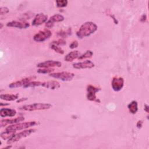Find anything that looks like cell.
<instances>
[{"label": "cell", "instance_id": "cell-1", "mask_svg": "<svg viewBox=\"0 0 149 149\" xmlns=\"http://www.w3.org/2000/svg\"><path fill=\"white\" fill-rule=\"evenodd\" d=\"M97 28V24L94 23L92 22H86L80 26L76 32V36L79 38H83L95 33Z\"/></svg>", "mask_w": 149, "mask_h": 149}, {"label": "cell", "instance_id": "cell-2", "mask_svg": "<svg viewBox=\"0 0 149 149\" xmlns=\"http://www.w3.org/2000/svg\"><path fill=\"white\" fill-rule=\"evenodd\" d=\"M41 86L50 90H55L59 88L61 86L59 82L52 80V81H31L27 83L23 87H35Z\"/></svg>", "mask_w": 149, "mask_h": 149}, {"label": "cell", "instance_id": "cell-3", "mask_svg": "<svg viewBox=\"0 0 149 149\" xmlns=\"http://www.w3.org/2000/svg\"><path fill=\"white\" fill-rule=\"evenodd\" d=\"M38 124L36 121H30V122H19L17 123L13 124L12 125L8 126L5 130L15 133L17 130H20L23 129H26L29 127L36 126Z\"/></svg>", "mask_w": 149, "mask_h": 149}, {"label": "cell", "instance_id": "cell-4", "mask_svg": "<svg viewBox=\"0 0 149 149\" xmlns=\"http://www.w3.org/2000/svg\"><path fill=\"white\" fill-rule=\"evenodd\" d=\"M52 105L49 103H34L29 105H23L19 108L20 110L26 111H34L38 110L48 109L52 107Z\"/></svg>", "mask_w": 149, "mask_h": 149}, {"label": "cell", "instance_id": "cell-5", "mask_svg": "<svg viewBox=\"0 0 149 149\" xmlns=\"http://www.w3.org/2000/svg\"><path fill=\"white\" fill-rule=\"evenodd\" d=\"M36 130V129H27V130L22 131L16 134H14L10 139H8L7 143L10 144L13 143H16V142L18 141L19 140H21L22 139L25 138V137L30 136V134H31L32 133L35 132Z\"/></svg>", "mask_w": 149, "mask_h": 149}, {"label": "cell", "instance_id": "cell-6", "mask_svg": "<svg viewBox=\"0 0 149 149\" xmlns=\"http://www.w3.org/2000/svg\"><path fill=\"white\" fill-rule=\"evenodd\" d=\"M101 90V88L96 87L95 86L89 84L87 86V99L89 101H95L97 102H100V101L97 98L96 93Z\"/></svg>", "mask_w": 149, "mask_h": 149}, {"label": "cell", "instance_id": "cell-7", "mask_svg": "<svg viewBox=\"0 0 149 149\" xmlns=\"http://www.w3.org/2000/svg\"><path fill=\"white\" fill-rule=\"evenodd\" d=\"M50 77L59 79L63 81H71L74 77V74L68 72H61L56 73H51L49 74Z\"/></svg>", "mask_w": 149, "mask_h": 149}, {"label": "cell", "instance_id": "cell-8", "mask_svg": "<svg viewBox=\"0 0 149 149\" xmlns=\"http://www.w3.org/2000/svg\"><path fill=\"white\" fill-rule=\"evenodd\" d=\"M52 36V33L50 30L45 29L40 30L33 37V40L36 42H44Z\"/></svg>", "mask_w": 149, "mask_h": 149}, {"label": "cell", "instance_id": "cell-9", "mask_svg": "<svg viewBox=\"0 0 149 149\" xmlns=\"http://www.w3.org/2000/svg\"><path fill=\"white\" fill-rule=\"evenodd\" d=\"M36 79V76H29L23 79H22L20 80L13 82L12 83H10L9 85V87L11 88H17V87H24V86H26L27 83H29V82L31 81L33 79Z\"/></svg>", "mask_w": 149, "mask_h": 149}, {"label": "cell", "instance_id": "cell-10", "mask_svg": "<svg viewBox=\"0 0 149 149\" xmlns=\"http://www.w3.org/2000/svg\"><path fill=\"white\" fill-rule=\"evenodd\" d=\"M124 86V79L122 77L115 76L111 81V87L115 91H119Z\"/></svg>", "mask_w": 149, "mask_h": 149}, {"label": "cell", "instance_id": "cell-11", "mask_svg": "<svg viewBox=\"0 0 149 149\" xmlns=\"http://www.w3.org/2000/svg\"><path fill=\"white\" fill-rule=\"evenodd\" d=\"M65 19L64 17L60 14H55L51 16L49 20L45 23V27L48 28H52L55 24V23L61 22L63 21Z\"/></svg>", "mask_w": 149, "mask_h": 149}, {"label": "cell", "instance_id": "cell-12", "mask_svg": "<svg viewBox=\"0 0 149 149\" xmlns=\"http://www.w3.org/2000/svg\"><path fill=\"white\" fill-rule=\"evenodd\" d=\"M37 67L40 68H51L52 67H61L62 63L59 61L48 60L37 64Z\"/></svg>", "mask_w": 149, "mask_h": 149}, {"label": "cell", "instance_id": "cell-13", "mask_svg": "<svg viewBox=\"0 0 149 149\" xmlns=\"http://www.w3.org/2000/svg\"><path fill=\"white\" fill-rule=\"evenodd\" d=\"M48 20V16L42 13H38L36 15L34 19L32 21V25L34 26H40L44 23H46Z\"/></svg>", "mask_w": 149, "mask_h": 149}, {"label": "cell", "instance_id": "cell-14", "mask_svg": "<svg viewBox=\"0 0 149 149\" xmlns=\"http://www.w3.org/2000/svg\"><path fill=\"white\" fill-rule=\"evenodd\" d=\"M73 67L74 69H91L94 67V63L89 60H86L83 62H77L73 64Z\"/></svg>", "mask_w": 149, "mask_h": 149}, {"label": "cell", "instance_id": "cell-15", "mask_svg": "<svg viewBox=\"0 0 149 149\" xmlns=\"http://www.w3.org/2000/svg\"><path fill=\"white\" fill-rule=\"evenodd\" d=\"M6 26L16 27V28H18L20 29H27V28L29 27L30 24L26 22L13 20V21L8 22L6 24Z\"/></svg>", "mask_w": 149, "mask_h": 149}, {"label": "cell", "instance_id": "cell-16", "mask_svg": "<svg viewBox=\"0 0 149 149\" xmlns=\"http://www.w3.org/2000/svg\"><path fill=\"white\" fill-rule=\"evenodd\" d=\"M25 118L23 116H19L13 119H3L1 120V127H4L8 125H13L15 123H17L24 120Z\"/></svg>", "mask_w": 149, "mask_h": 149}, {"label": "cell", "instance_id": "cell-17", "mask_svg": "<svg viewBox=\"0 0 149 149\" xmlns=\"http://www.w3.org/2000/svg\"><path fill=\"white\" fill-rule=\"evenodd\" d=\"M17 112L15 109L10 108H1L0 110V116L2 118L12 117L16 115Z\"/></svg>", "mask_w": 149, "mask_h": 149}, {"label": "cell", "instance_id": "cell-18", "mask_svg": "<svg viewBox=\"0 0 149 149\" xmlns=\"http://www.w3.org/2000/svg\"><path fill=\"white\" fill-rule=\"evenodd\" d=\"M80 56L79 52L78 51H73L68 53L65 57V61L66 62H72L74 59L79 58Z\"/></svg>", "mask_w": 149, "mask_h": 149}, {"label": "cell", "instance_id": "cell-19", "mask_svg": "<svg viewBox=\"0 0 149 149\" xmlns=\"http://www.w3.org/2000/svg\"><path fill=\"white\" fill-rule=\"evenodd\" d=\"M1 99L5 100V101H14L19 98V94H2L0 95Z\"/></svg>", "mask_w": 149, "mask_h": 149}, {"label": "cell", "instance_id": "cell-20", "mask_svg": "<svg viewBox=\"0 0 149 149\" xmlns=\"http://www.w3.org/2000/svg\"><path fill=\"white\" fill-rule=\"evenodd\" d=\"M129 112L132 114H135L138 111V103L136 101H132L127 105Z\"/></svg>", "mask_w": 149, "mask_h": 149}, {"label": "cell", "instance_id": "cell-21", "mask_svg": "<svg viewBox=\"0 0 149 149\" xmlns=\"http://www.w3.org/2000/svg\"><path fill=\"white\" fill-rule=\"evenodd\" d=\"M93 55V52L90 50H87L83 54L80 55L77 59L79 60H82L86 58H90L92 57Z\"/></svg>", "mask_w": 149, "mask_h": 149}, {"label": "cell", "instance_id": "cell-22", "mask_svg": "<svg viewBox=\"0 0 149 149\" xmlns=\"http://www.w3.org/2000/svg\"><path fill=\"white\" fill-rule=\"evenodd\" d=\"M33 13H30V12H27L25 13L24 14H23L19 18L20 21H23V22H25L26 20L27 19H30L31 17H32L33 16Z\"/></svg>", "mask_w": 149, "mask_h": 149}, {"label": "cell", "instance_id": "cell-23", "mask_svg": "<svg viewBox=\"0 0 149 149\" xmlns=\"http://www.w3.org/2000/svg\"><path fill=\"white\" fill-rule=\"evenodd\" d=\"M50 48L51 49H52L53 50H54L56 52H57L58 54H60L61 55L64 54V51L61 47H59V46L56 45H55V44H54L52 43L50 45Z\"/></svg>", "mask_w": 149, "mask_h": 149}, {"label": "cell", "instance_id": "cell-24", "mask_svg": "<svg viewBox=\"0 0 149 149\" xmlns=\"http://www.w3.org/2000/svg\"><path fill=\"white\" fill-rule=\"evenodd\" d=\"M54 71V69L53 68H41L37 70V72L42 74H47L51 73Z\"/></svg>", "mask_w": 149, "mask_h": 149}, {"label": "cell", "instance_id": "cell-25", "mask_svg": "<svg viewBox=\"0 0 149 149\" xmlns=\"http://www.w3.org/2000/svg\"><path fill=\"white\" fill-rule=\"evenodd\" d=\"M67 0H57L56 1V6L58 8H64L66 7L68 5Z\"/></svg>", "mask_w": 149, "mask_h": 149}, {"label": "cell", "instance_id": "cell-26", "mask_svg": "<svg viewBox=\"0 0 149 149\" xmlns=\"http://www.w3.org/2000/svg\"><path fill=\"white\" fill-rule=\"evenodd\" d=\"M71 34V29H68L67 31H61L58 33V35L62 38H66L68 36Z\"/></svg>", "mask_w": 149, "mask_h": 149}, {"label": "cell", "instance_id": "cell-27", "mask_svg": "<svg viewBox=\"0 0 149 149\" xmlns=\"http://www.w3.org/2000/svg\"><path fill=\"white\" fill-rule=\"evenodd\" d=\"M52 43L56 45H58V46L64 45L66 44V41L63 38H60L56 41H53Z\"/></svg>", "mask_w": 149, "mask_h": 149}, {"label": "cell", "instance_id": "cell-28", "mask_svg": "<svg viewBox=\"0 0 149 149\" xmlns=\"http://www.w3.org/2000/svg\"><path fill=\"white\" fill-rule=\"evenodd\" d=\"M9 11V10L8 9V8L6 7H1V8H0V13L1 15L8 13Z\"/></svg>", "mask_w": 149, "mask_h": 149}, {"label": "cell", "instance_id": "cell-29", "mask_svg": "<svg viewBox=\"0 0 149 149\" xmlns=\"http://www.w3.org/2000/svg\"><path fill=\"white\" fill-rule=\"evenodd\" d=\"M79 46V43L77 41H73L70 45H69V48L71 49H74L77 48Z\"/></svg>", "mask_w": 149, "mask_h": 149}, {"label": "cell", "instance_id": "cell-30", "mask_svg": "<svg viewBox=\"0 0 149 149\" xmlns=\"http://www.w3.org/2000/svg\"><path fill=\"white\" fill-rule=\"evenodd\" d=\"M146 20H147V16H146V15L143 14V15L141 16V17H140V22H145L146 21Z\"/></svg>", "mask_w": 149, "mask_h": 149}, {"label": "cell", "instance_id": "cell-31", "mask_svg": "<svg viewBox=\"0 0 149 149\" xmlns=\"http://www.w3.org/2000/svg\"><path fill=\"white\" fill-rule=\"evenodd\" d=\"M143 122L142 120H139V121L137 122V124H136L137 127L138 129L141 128V127H142V126H143Z\"/></svg>", "mask_w": 149, "mask_h": 149}, {"label": "cell", "instance_id": "cell-32", "mask_svg": "<svg viewBox=\"0 0 149 149\" xmlns=\"http://www.w3.org/2000/svg\"><path fill=\"white\" fill-rule=\"evenodd\" d=\"M144 111L146 112H147V113H148V105H147V104H145L144 105Z\"/></svg>", "mask_w": 149, "mask_h": 149}, {"label": "cell", "instance_id": "cell-33", "mask_svg": "<svg viewBox=\"0 0 149 149\" xmlns=\"http://www.w3.org/2000/svg\"><path fill=\"white\" fill-rule=\"evenodd\" d=\"M27 100V98H20L19 100H18L17 101V102H22V101H26Z\"/></svg>", "mask_w": 149, "mask_h": 149}, {"label": "cell", "instance_id": "cell-34", "mask_svg": "<svg viewBox=\"0 0 149 149\" xmlns=\"http://www.w3.org/2000/svg\"><path fill=\"white\" fill-rule=\"evenodd\" d=\"M0 28H1V29L2 28V23H1V27H0Z\"/></svg>", "mask_w": 149, "mask_h": 149}]
</instances>
